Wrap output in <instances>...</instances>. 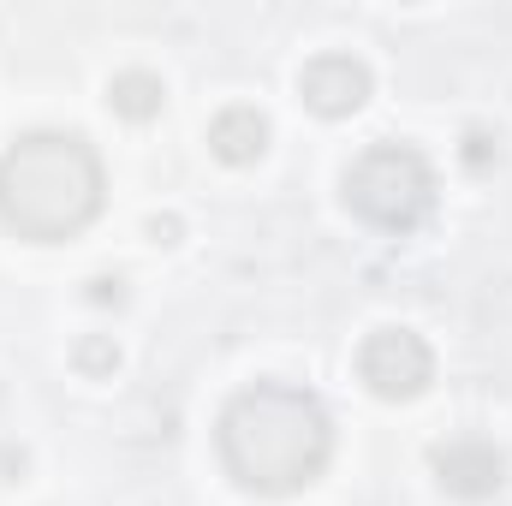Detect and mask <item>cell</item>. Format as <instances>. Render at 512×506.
Returning <instances> with one entry per match:
<instances>
[{
  "label": "cell",
  "instance_id": "obj_8",
  "mask_svg": "<svg viewBox=\"0 0 512 506\" xmlns=\"http://www.w3.org/2000/svg\"><path fill=\"white\" fill-rule=\"evenodd\" d=\"M108 102H114V114H126V120H155L161 102H167V84H161L155 72H120V78L108 84Z\"/></svg>",
  "mask_w": 512,
  "mask_h": 506
},
{
  "label": "cell",
  "instance_id": "obj_10",
  "mask_svg": "<svg viewBox=\"0 0 512 506\" xmlns=\"http://www.w3.org/2000/svg\"><path fill=\"white\" fill-rule=\"evenodd\" d=\"M465 161L483 173V167L495 161V137H489V131H465Z\"/></svg>",
  "mask_w": 512,
  "mask_h": 506
},
{
  "label": "cell",
  "instance_id": "obj_4",
  "mask_svg": "<svg viewBox=\"0 0 512 506\" xmlns=\"http://www.w3.org/2000/svg\"><path fill=\"white\" fill-rule=\"evenodd\" d=\"M358 376L376 399H417L435 381V352L411 328H376L358 346Z\"/></svg>",
  "mask_w": 512,
  "mask_h": 506
},
{
  "label": "cell",
  "instance_id": "obj_11",
  "mask_svg": "<svg viewBox=\"0 0 512 506\" xmlns=\"http://www.w3.org/2000/svg\"><path fill=\"white\" fill-rule=\"evenodd\" d=\"M90 298H96V304H120L126 292H120V280H90Z\"/></svg>",
  "mask_w": 512,
  "mask_h": 506
},
{
  "label": "cell",
  "instance_id": "obj_9",
  "mask_svg": "<svg viewBox=\"0 0 512 506\" xmlns=\"http://www.w3.org/2000/svg\"><path fill=\"white\" fill-rule=\"evenodd\" d=\"M78 370L114 376V370H120V346H114V340H84V346H78Z\"/></svg>",
  "mask_w": 512,
  "mask_h": 506
},
{
  "label": "cell",
  "instance_id": "obj_2",
  "mask_svg": "<svg viewBox=\"0 0 512 506\" xmlns=\"http://www.w3.org/2000/svg\"><path fill=\"white\" fill-rule=\"evenodd\" d=\"M102 161L78 131H24L0 155V221L18 239L54 245L96 221Z\"/></svg>",
  "mask_w": 512,
  "mask_h": 506
},
{
  "label": "cell",
  "instance_id": "obj_3",
  "mask_svg": "<svg viewBox=\"0 0 512 506\" xmlns=\"http://www.w3.org/2000/svg\"><path fill=\"white\" fill-rule=\"evenodd\" d=\"M346 203L382 233H417L435 209V173L411 143H370L346 173Z\"/></svg>",
  "mask_w": 512,
  "mask_h": 506
},
{
  "label": "cell",
  "instance_id": "obj_5",
  "mask_svg": "<svg viewBox=\"0 0 512 506\" xmlns=\"http://www.w3.org/2000/svg\"><path fill=\"white\" fill-rule=\"evenodd\" d=\"M370 90H376V78H370V66H364L358 54H316V60L298 72V96H304V108H316L322 120L358 114V108L370 102Z\"/></svg>",
  "mask_w": 512,
  "mask_h": 506
},
{
  "label": "cell",
  "instance_id": "obj_1",
  "mask_svg": "<svg viewBox=\"0 0 512 506\" xmlns=\"http://www.w3.org/2000/svg\"><path fill=\"white\" fill-rule=\"evenodd\" d=\"M221 459L256 495H292L334 459V423L316 393L292 381H256L221 411Z\"/></svg>",
  "mask_w": 512,
  "mask_h": 506
},
{
  "label": "cell",
  "instance_id": "obj_12",
  "mask_svg": "<svg viewBox=\"0 0 512 506\" xmlns=\"http://www.w3.org/2000/svg\"><path fill=\"white\" fill-rule=\"evenodd\" d=\"M149 233H155V239H161V245H173V233H179V221H173V215H167V221H161V215H155V221H149Z\"/></svg>",
  "mask_w": 512,
  "mask_h": 506
},
{
  "label": "cell",
  "instance_id": "obj_7",
  "mask_svg": "<svg viewBox=\"0 0 512 506\" xmlns=\"http://www.w3.org/2000/svg\"><path fill=\"white\" fill-rule=\"evenodd\" d=\"M209 149L221 155V161H233V167H245L256 161L262 149H268V120L256 114V108H221L215 120H209Z\"/></svg>",
  "mask_w": 512,
  "mask_h": 506
},
{
  "label": "cell",
  "instance_id": "obj_6",
  "mask_svg": "<svg viewBox=\"0 0 512 506\" xmlns=\"http://www.w3.org/2000/svg\"><path fill=\"white\" fill-rule=\"evenodd\" d=\"M435 477H441V489L459 495V501H489V495L507 489V453H501L495 441L465 435V441L435 447Z\"/></svg>",
  "mask_w": 512,
  "mask_h": 506
}]
</instances>
